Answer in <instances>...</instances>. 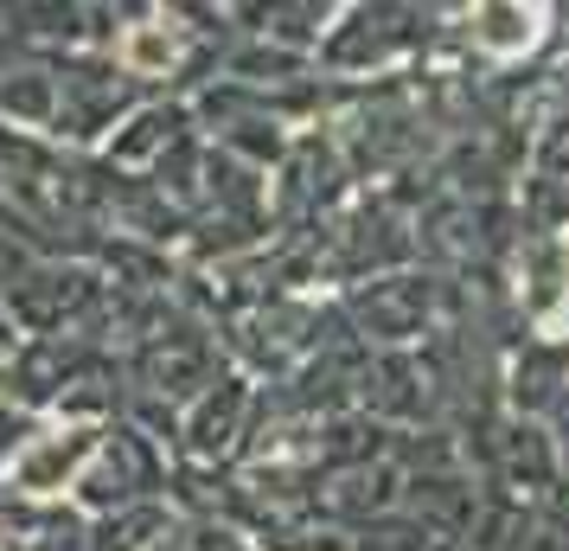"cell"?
Instances as JSON below:
<instances>
[{"label":"cell","mask_w":569,"mask_h":551,"mask_svg":"<svg viewBox=\"0 0 569 551\" xmlns=\"http://www.w3.org/2000/svg\"><path fill=\"white\" fill-rule=\"evenodd\" d=\"M97 449H103V430H90V423H52V430L27 436L7 455V481L20 494H64Z\"/></svg>","instance_id":"cell-1"},{"label":"cell","mask_w":569,"mask_h":551,"mask_svg":"<svg viewBox=\"0 0 569 551\" xmlns=\"http://www.w3.org/2000/svg\"><path fill=\"white\" fill-rule=\"evenodd\" d=\"M525 308L543 334H563L569 327V237H550L531 250L525 263Z\"/></svg>","instance_id":"cell-2"},{"label":"cell","mask_w":569,"mask_h":551,"mask_svg":"<svg viewBox=\"0 0 569 551\" xmlns=\"http://www.w3.org/2000/svg\"><path fill=\"white\" fill-rule=\"evenodd\" d=\"M116 58H122V71L129 78H167V65H173V32L160 27H134L122 46H116Z\"/></svg>","instance_id":"cell-3"}]
</instances>
